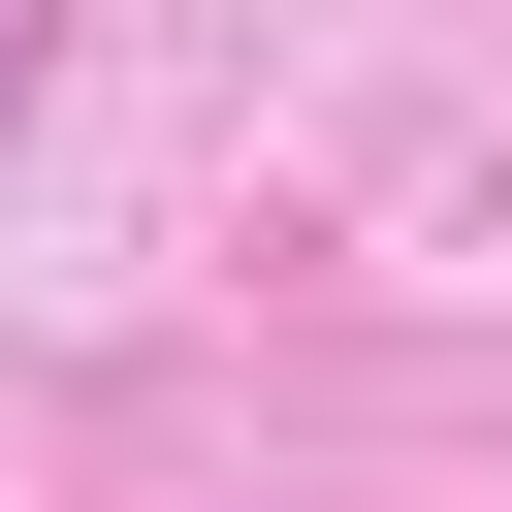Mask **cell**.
<instances>
[{
    "label": "cell",
    "instance_id": "obj_1",
    "mask_svg": "<svg viewBox=\"0 0 512 512\" xmlns=\"http://www.w3.org/2000/svg\"><path fill=\"white\" fill-rule=\"evenodd\" d=\"M32 64H64V0H0V128H32Z\"/></svg>",
    "mask_w": 512,
    "mask_h": 512
}]
</instances>
